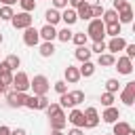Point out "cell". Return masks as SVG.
<instances>
[{"label": "cell", "mask_w": 135, "mask_h": 135, "mask_svg": "<svg viewBox=\"0 0 135 135\" xmlns=\"http://www.w3.org/2000/svg\"><path fill=\"white\" fill-rule=\"evenodd\" d=\"M86 36H91L93 42L103 40V36H105V23H103L99 17L91 19V21H89V27H86Z\"/></svg>", "instance_id": "obj_1"}, {"label": "cell", "mask_w": 135, "mask_h": 135, "mask_svg": "<svg viewBox=\"0 0 135 135\" xmlns=\"http://www.w3.org/2000/svg\"><path fill=\"white\" fill-rule=\"evenodd\" d=\"M30 89L34 91V95H46V93H49V89H51L49 78H46V76H42V74L34 76V78L30 80Z\"/></svg>", "instance_id": "obj_2"}, {"label": "cell", "mask_w": 135, "mask_h": 135, "mask_svg": "<svg viewBox=\"0 0 135 135\" xmlns=\"http://www.w3.org/2000/svg\"><path fill=\"white\" fill-rule=\"evenodd\" d=\"M27 101V93L25 91H8L6 93V103L11 108H23Z\"/></svg>", "instance_id": "obj_3"}, {"label": "cell", "mask_w": 135, "mask_h": 135, "mask_svg": "<svg viewBox=\"0 0 135 135\" xmlns=\"http://www.w3.org/2000/svg\"><path fill=\"white\" fill-rule=\"evenodd\" d=\"M32 21H34V17H32L30 13H25V11H21V13L13 15V19H11V23H13V27H15V30H25V27H30V25H32Z\"/></svg>", "instance_id": "obj_4"}, {"label": "cell", "mask_w": 135, "mask_h": 135, "mask_svg": "<svg viewBox=\"0 0 135 135\" xmlns=\"http://www.w3.org/2000/svg\"><path fill=\"white\" fill-rule=\"evenodd\" d=\"M30 89V78L25 72L13 74V91H27Z\"/></svg>", "instance_id": "obj_5"}, {"label": "cell", "mask_w": 135, "mask_h": 135, "mask_svg": "<svg viewBox=\"0 0 135 135\" xmlns=\"http://www.w3.org/2000/svg\"><path fill=\"white\" fill-rule=\"evenodd\" d=\"M84 129H95L97 124H99V114H97V108H86L84 112Z\"/></svg>", "instance_id": "obj_6"}, {"label": "cell", "mask_w": 135, "mask_h": 135, "mask_svg": "<svg viewBox=\"0 0 135 135\" xmlns=\"http://www.w3.org/2000/svg\"><path fill=\"white\" fill-rule=\"evenodd\" d=\"M120 101L124 105H133V101H135V82H127L124 84V89L120 93Z\"/></svg>", "instance_id": "obj_7"}, {"label": "cell", "mask_w": 135, "mask_h": 135, "mask_svg": "<svg viewBox=\"0 0 135 135\" xmlns=\"http://www.w3.org/2000/svg\"><path fill=\"white\" fill-rule=\"evenodd\" d=\"M23 42L27 44V46H36L38 42H40V34H38V30L36 27H25V32H23Z\"/></svg>", "instance_id": "obj_8"}, {"label": "cell", "mask_w": 135, "mask_h": 135, "mask_svg": "<svg viewBox=\"0 0 135 135\" xmlns=\"http://www.w3.org/2000/svg\"><path fill=\"white\" fill-rule=\"evenodd\" d=\"M114 65H116V70H118V74H131L133 72V59H129V57H118V61H114Z\"/></svg>", "instance_id": "obj_9"}, {"label": "cell", "mask_w": 135, "mask_h": 135, "mask_svg": "<svg viewBox=\"0 0 135 135\" xmlns=\"http://www.w3.org/2000/svg\"><path fill=\"white\" fill-rule=\"evenodd\" d=\"M101 118H103V122H108V124H112V122H116V120L120 118V110H118V108H114V105H108V108L103 110V114H101Z\"/></svg>", "instance_id": "obj_10"}, {"label": "cell", "mask_w": 135, "mask_h": 135, "mask_svg": "<svg viewBox=\"0 0 135 135\" xmlns=\"http://www.w3.org/2000/svg\"><path fill=\"white\" fill-rule=\"evenodd\" d=\"M38 34H40V38L44 40V42H53L55 38H57V30H55V25H44V27H40L38 30Z\"/></svg>", "instance_id": "obj_11"}, {"label": "cell", "mask_w": 135, "mask_h": 135, "mask_svg": "<svg viewBox=\"0 0 135 135\" xmlns=\"http://www.w3.org/2000/svg\"><path fill=\"white\" fill-rule=\"evenodd\" d=\"M68 120H70L74 127H78V129H84V114H82V110H76V108H72V112H70Z\"/></svg>", "instance_id": "obj_12"}, {"label": "cell", "mask_w": 135, "mask_h": 135, "mask_svg": "<svg viewBox=\"0 0 135 135\" xmlns=\"http://www.w3.org/2000/svg\"><path fill=\"white\" fill-rule=\"evenodd\" d=\"M61 21H63L65 25H74V23L78 21L76 8H70V6H65V8H63V13H61Z\"/></svg>", "instance_id": "obj_13"}, {"label": "cell", "mask_w": 135, "mask_h": 135, "mask_svg": "<svg viewBox=\"0 0 135 135\" xmlns=\"http://www.w3.org/2000/svg\"><path fill=\"white\" fill-rule=\"evenodd\" d=\"M124 38H120V36H114L108 44H105V51H110V53H118V51H122L124 49Z\"/></svg>", "instance_id": "obj_14"}, {"label": "cell", "mask_w": 135, "mask_h": 135, "mask_svg": "<svg viewBox=\"0 0 135 135\" xmlns=\"http://www.w3.org/2000/svg\"><path fill=\"white\" fill-rule=\"evenodd\" d=\"M63 80H65V82H72V84H76V82L80 80V72H78V68L68 65V68H65V72H63Z\"/></svg>", "instance_id": "obj_15"}, {"label": "cell", "mask_w": 135, "mask_h": 135, "mask_svg": "<svg viewBox=\"0 0 135 135\" xmlns=\"http://www.w3.org/2000/svg\"><path fill=\"white\" fill-rule=\"evenodd\" d=\"M65 124H68V118H65V114H63V112H59L57 116H53V118H51V129H53V131H63V129H65Z\"/></svg>", "instance_id": "obj_16"}, {"label": "cell", "mask_w": 135, "mask_h": 135, "mask_svg": "<svg viewBox=\"0 0 135 135\" xmlns=\"http://www.w3.org/2000/svg\"><path fill=\"white\" fill-rule=\"evenodd\" d=\"M76 15H78V19L91 21V19H93V13H91V2H82V4L76 8Z\"/></svg>", "instance_id": "obj_17"}, {"label": "cell", "mask_w": 135, "mask_h": 135, "mask_svg": "<svg viewBox=\"0 0 135 135\" xmlns=\"http://www.w3.org/2000/svg\"><path fill=\"white\" fill-rule=\"evenodd\" d=\"M44 19H46L49 25H57V23L61 21V13H59V8H49V11L44 13Z\"/></svg>", "instance_id": "obj_18"}, {"label": "cell", "mask_w": 135, "mask_h": 135, "mask_svg": "<svg viewBox=\"0 0 135 135\" xmlns=\"http://www.w3.org/2000/svg\"><path fill=\"white\" fill-rule=\"evenodd\" d=\"M78 72H80V78L84 76V78H89V76H93L95 74V63L89 59V61H82V65L78 68Z\"/></svg>", "instance_id": "obj_19"}, {"label": "cell", "mask_w": 135, "mask_h": 135, "mask_svg": "<svg viewBox=\"0 0 135 135\" xmlns=\"http://www.w3.org/2000/svg\"><path fill=\"white\" fill-rule=\"evenodd\" d=\"M114 61H116L114 53H101V55L97 57V63H99L101 68H110V65H114Z\"/></svg>", "instance_id": "obj_20"}, {"label": "cell", "mask_w": 135, "mask_h": 135, "mask_svg": "<svg viewBox=\"0 0 135 135\" xmlns=\"http://www.w3.org/2000/svg\"><path fill=\"white\" fill-rule=\"evenodd\" d=\"M120 32H122V23L120 21H114V23H105V34L108 36H120Z\"/></svg>", "instance_id": "obj_21"}, {"label": "cell", "mask_w": 135, "mask_h": 135, "mask_svg": "<svg viewBox=\"0 0 135 135\" xmlns=\"http://www.w3.org/2000/svg\"><path fill=\"white\" fill-rule=\"evenodd\" d=\"M112 124H114L112 135H124V133L131 129V124H129V122H124V120H116V122H112Z\"/></svg>", "instance_id": "obj_22"}, {"label": "cell", "mask_w": 135, "mask_h": 135, "mask_svg": "<svg viewBox=\"0 0 135 135\" xmlns=\"http://www.w3.org/2000/svg\"><path fill=\"white\" fill-rule=\"evenodd\" d=\"M118 21H120V23H131V21H133V8L129 6V8L118 11Z\"/></svg>", "instance_id": "obj_23"}, {"label": "cell", "mask_w": 135, "mask_h": 135, "mask_svg": "<svg viewBox=\"0 0 135 135\" xmlns=\"http://www.w3.org/2000/svg\"><path fill=\"white\" fill-rule=\"evenodd\" d=\"M103 23H114V21H118V13L114 11V8H110V11H103V15L99 17Z\"/></svg>", "instance_id": "obj_24"}, {"label": "cell", "mask_w": 135, "mask_h": 135, "mask_svg": "<svg viewBox=\"0 0 135 135\" xmlns=\"http://www.w3.org/2000/svg\"><path fill=\"white\" fill-rule=\"evenodd\" d=\"M40 55L42 57H53L55 55V44L53 42H42L40 44Z\"/></svg>", "instance_id": "obj_25"}, {"label": "cell", "mask_w": 135, "mask_h": 135, "mask_svg": "<svg viewBox=\"0 0 135 135\" xmlns=\"http://www.w3.org/2000/svg\"><path fill=\"white\" fill-rule=\"evenodd\" d=\"M74 55H76V59H78V61H89V59H91V51L86 49V44H84V46H78Z\"/></svg>", "instance_id": "obj_26"}, {"label": "cell", "mask_w": 135, "mask_h": 135, "mask_svg": "<svg viewBox=\"0 0 135 135\" xmlns=\"http://www.w3.org/2000/svg\"><path fill=\"white\" fill-rule=\"evenodd\" d=\"M44 112H46V116H49V118H53V116H57L59 112H63V108H61L59 103H55V101H53V103L49 101V105L44 108Z\"/></svg>", "instance_id": "obj_27"}, {"label": "cell", "mask_w": 135, "mask_h": 135, "mask_svg": "<svg viewBox=\"0 0 135 135\" xmlns=\"http://www.w3.org/2000/svg\"><path fill=\"white\" fill-rule=\"evenodd\" d=\"M118 89H120V82H118L116 78H108V80H105V91H108V93H114V95H116Z\"/></svg>", "instance_id": "obj_28"}, {"label": "cell", "mask_w": 135, "mask_h": 135, "mask_svg": "<svg viewBox=\"0 0 135 135\" xmlns=\"http://www.w3.org/2000/svg\"><path fill=\"white\" fill-rule=\"evenodd\" d=\"M72 34H74V32H70V25H65L63 30L57 32V38H59L61 42H70V40H72Z\"/></svg>", "instance_id": "obj_29"}, {"label": "cell", "mask_w": 135, "mask_h": 135, "mask_svg": "<svg viewBox=\"0 0 135 135\" xmlns=\"http://www.w3.org/2000/svg\"><path fill=\"white\" fill-rule=\"evenodd\" d=\"M86 38H89V36H86L84 32H76V34H72V40H74L76 46H84V44H86Z\"/></svg>", "instance_id": "obj_30"}, {"label": "cell", "mask_w": 135, "mask_h": 135, "mask_svg": "<svg viewBox=\"0 0 135 135\" xmlns=\"http://www.w3.org/2000/svg\"><path fill=\"white\" fill-rule=\"evenodd\" d=\"M38 105H40V95H27L25 108H30V110H38Z\"/></svg>", "instance_id": "obj_31"}, {"label": "cell", "mask_w": 135, "mask_h": 135, "mask_svg": "<svg viewBox=\"0 0 135 135\" xmlns=\"http://www.w3.org/2000/svg\"><path fill=\"white\" fill-rule=\"evenodd\" d=\"M13 15H15V13H13V6H6V4H4V6L0 8V19H2V21H11Z\"/></svg>", "instance_id": "obj_32"}, {"label": "cell", "mask_w": 135, "mask_h": 135, "mask_svg": "<svg viewBox=\"0 0 135 135\" xmlns=\"http://www.w3.org/2000/svg\"><path fill=\"white\" fill-rule=\"evenodd\" d=\"M4 61L8 63V68H11V70H17V68L21 65V59H19V55H8Z\"/></svg>", "instance_id": "obj_33"}, {"label": "cell", "mask_w": 135, "mask_h": 135, "mask_svg": "<svg viewBox=\"0 0 135 135\" xmlns=\"http://www.w3.org/2000/svg\"><path fill=\"white\" fill-rule=\"evenodd\" d=\"M70 97H72V103H74V105H78V103H82V101H84V91H72V93H70Z\"/></svg>", "instance_id": "obj_34"}, {"label": "cell", "mask_w": 135, "mask_h": 135, "mask_svg": "<svg viewBox=\"0 0 135 135\" xmlns=\"http://www.w3.org/2000/svg\"><path fill=\"white\" fill-rule=\"evenodd\" d=\"M59 105H61V108H74L70 93H61V97H59Z\"/></svg>", "instance_id": "obj_35"}, {"label": "cell", "mask_w": 135, "mask_h": 135, "mask_svg": "<svg viewBox=\"0 0 135 135\" xmlns=\"http://www.w3.org/2000/svg\"><path fill=\"white\" fill-rule=\"evenodd\" d=\"M101 105H105V108L108 105H114V93H108V91L101 93Z\"/></svg>", "instance_id": "obj_36"}, {"label": "cell", "mask_w": 135, "mask_h": 135, "mask_svg": "<svg viewBox=\"0 0 135 135\" xmlns=\"http://www.w3.org/2000/svg\"><path fill=\"white\" fill-rule=\"evenodd\" d=\"M0 84H4V86L13 84V72H0Z\"/></svg>", "instance_id": "obj_37"}, {"label": "cell", "mask_w": 135, "mask_h": 135, "mask_svg": "<svg viewBox=\"0 0 135 135\" xmlns=\"http://www.w3.org/2000/svg\"><path fill=\"white\" fill-rule=\"evenodd\" d=\"M19 4H21V8L25 13H32L36 8V0H19Z\"/></svg>", "instance_id": "obj_38"}, {"label": "cell", "mask_w": 135, "mask_h": 135, "mask_svg": "<svg viewBox=\"0 0 135 135\" xmlns=\"http://www.w3.org/2000/svg\"><path fill=\"white\" fill-rule=\"evenodd\" d=\"M91 53H97V55L105 53V42H103V40H99V42H93V49H91Z\"/></svg>", "instance_id": "obj_39"}, {"label": "cell", "mask_w": 135, "mask_h": 135, "mask_svg": "<svg viewBox=\"0 0 135 135\" xmlns=\"http://www.w3.org/2000/svg\"><path fill=\"white\" fill-rule=\"evenodd\" d=\"M55 91H57L59 95H61V93H68V82H65V80H57V82H55Z\"/></svg>", "instance_id": "obj_40"}, {"label": "cell", "mask_w": 135, "mask_h": 135, "mask_svg": "<svg viewBox=\"0 0 135 135\" xmlns=\"http://www.w3.org/2000/svg\"><path fill=\"white\" fill-rule=\"evenodd\" d=\"M131 4L127 2V0H114V11L118 13V11H122V8H129Z\"/></svg>", "instance_id": "obj_41"}, {"label": "cell", "mask_w": 135, "mask_h": 135, "mask_svg": "<svg viewBox=\"0 0 135 135\" xmlns=\"http://www.w3.org/2000/svg\"><path fill=\"white\" fill-rule=\"evenodd\" d=\"M122 51H127V55L124 57H129V59H133L135 57V44H124V49Z\"/></svg>", "instance_id": "obj_42"}, {"label": "cell", "mask_w": 135, "mask_h": 135, "mask_svg": "<svg viewBox=\"0 0 135 135\" xmlns=\"http://www.w3.org/2000/svg\"><path fill=\"white\" fill-rule=\"evenodd\" d=\"M68 0H53V8H65Z\"/></svg>", "instance_id": "obj_43"}, {"label": "cell", "mask_w": 135, "mask_h": 135, "mask_svg": "<svg viewBox=\"0 0 135 135\" xmlns=\"http://www.w3.org/2000/svg\"><path fill=\"white\" fill-rule=\"evenodd\" d=\"M49 105V99H46V95H40V105H38V110H44Z\"/></svg>", "instance_id": "obj_44"}, {"label": "cell", "mask_w": 135, "mask_h": 135, "mask_svg": "<svg viewBox=\"0 0 135 135\" xmlns=\"http://www.w3.org/2000/svg\"><path fill=\"white\" fill-rule=\"evenodd\" d=\"M82 2H84V0H68V6H70V8H78Z\"/></svg>", "instance_id": "obj_45"}, {"label": "cell", "mask_w": 135, "mask_h": 135, "mask_svg": "<svg viewBox=\"0 0 135 135\" xmlns=\"http://www.w3.org/2000/svg\"><path fill=\"white\" fill-rule=\"evenodd\" d=\"M0 135H11V129L6 124H0Z\"/></svg>", "instance_id": "obj_46"}, {"label": "cell", "mask_w": 135, "mask_h": 135, "mask_svg": "<svg viewBox=\"0 0 135 135\" xmlns=\"http://www.w3.org/2000/svg\"><path fill=\"white\" fill-rule=\"evenodd\" d=\"M0 72H13V70L8 68V63H6V61H2V63H0Z\"/></svg>", "instance_id": "obj_47"}, {"label": "cell", "mask_w": 135, "mask_h": 135, "mask_svg": "<svg viewBox=\"0 0 135 135\" xmlns=\"http://www.w3.org/2000/svg\"><path fill=\"white\" fill-rule=\"evenodd\" d=\"M68 135H82V129H78V127H74L72 131H68Z\"/></svg>", "instance_id": "obj_48"}, {"label": "cell", "mask_w": 135, "mask_h": 135, "mask_svg": "<svg viewBox=\"0 0 135 135\" xmlns=\"http://www.w3.org/2000/svg\"><path fill=\"white\" fill-rule=\"evenodd\" d=\"M11 135H27V133H25V129H15V131H11Z\"/></svg>", "instance_id": "obj_49"}, {"label": "cell", "mask_w": 135, "mask_h": 135, "mask_svg": "<svg viewBox=\"0 0 135 135\" xmlns=\"http://www.w3.org/2000/svg\"><path fill=\"white\" fill-rule=\"evenodd\" d=\"M0 2H2V4H6V6H13V4H17L19 0H0Z\"/></svg>", "instance_id": "obj_50"}, {"label": "cell", "mask_w": 135, "mask_h": 135, "mask_svg": "<svg viewBox=\"0 0 135 135\" xmlns=\"http://www.w3.org/2000/svg\"><path fill=\"white\" fill-rule=\"evenodd\" d=\"M51 135H65V133H63V131H53Z\"/></svg>", "instance_id": "obj_51"}, {"label": "cell", "mask_w": 135, "mask_h": 135, "mask_svg": "<svg viewBox=\"0 0 135 135\" xmlns=\"http://www.w3.org/2000/svg\"><path fill=\"white\" fill-rule=\"evenodd\" d=\"M124 135H135V131H133V129H129V131H127Z\"/></svg>", "instance_id": "obj_52"}, {"label": "cell", "mask_w": 135, "mask_h": 135, "mask_svg": "<svg viewBox=\"0 0 135 135\" xmlns=\"http://www.w3.org/2000/svg\"><path fill=\"white\" fill-rule=\"evenodd\" d=\"M4 91H6V86H4V84H0V93H4Z\"/></svg>", "instance_id": "obj_53"}, {"label": "cell", "mask_w": 135, "mask_h": 135, "mask_svg": "<svg viewBox=\"0 0 135 135\" xmlns=\"http://www.w3.org/2000/svg\"><path fill=\"white\" fill-rule=\"evenodd\" d=\"M0 44H2V32H0Z\"/></svg>", "instance_id": "obj_54"}, {"label": "cell", "mask_w": 135, "mask_h": 135, "mask_svg": "<svg viewBox=\"0 0 135 135\" xmlns=\"http://www.w3.org/2000/svg\"><path fill=\"white\" fill-rule=\"evenodd\" d=\"M84 2H93V0H84Z\"/></svg>", "instance_id": "obj_55"}, {"label": "cell", "mask_w": 135, "mask_h": 135, "mask_svg": "<svg viewBox=\"0 0 135 135\" xmlns=\"http://www.w3.org/2000/svg\"><path fill=\"white\" fill-rule=\"evenodd\" d=\"M108 135H112V133H108Z\"/></svg>", "instance_id": "obj_56"}]
</instances>
